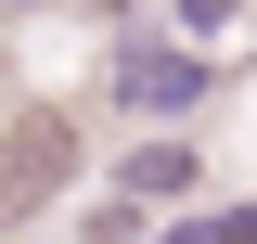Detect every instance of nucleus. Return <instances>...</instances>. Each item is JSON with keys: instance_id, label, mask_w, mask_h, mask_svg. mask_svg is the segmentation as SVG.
<instances>
[{"instance_id": "f257e3e1", "label": "nucleus", "mask_w": 257, "mask_h": 244, "mask_svg": "<svg viewBox=\"0 0 257 244\" xmlns=\"http://www.w3.org/2000/svg\"><path fill=\"white\" fill-rule=\"evenodd\" d=\"M103 103H116V116H193V103H206V52H193V39H128V52L103 64Z\"/></svg>"}, {"instance_id": "f03ea898", "label": "nucleus", "mask_w": 257, "mask_h": 244, "mask_svg": "<svg viewBox=\"0 0 257 244\" xmlns=\"http://www.w3.org/2000/svg\"><path fill=\"white\" fill-rule=\"evenodd\" d=\"M64 180H77V129H64V116H26L13 142H0V231H13V218H39Z\"/></svg>"}, {"instance_id": "7ed1b4c3", "label": "nucleus", "mask_w": 257, "mask_h": 244, "mask_svg": "<svg viewBox=\"0 0 257 244\" xmlns=\"http://www.w3.org/2000/svg\"><path fill=\"white\" fill-rule=\"evenodd\" d=\"M116 193H128V206H180V193H193V142H128L116 154Z\"/></svg>"}, {"instance_id": "20e7f679", "label": "nucleus", "mask_w": 257, "mask_h": 244, "mask_svg": "<svg viewBox=\"0 0 257 244\" xmlns=\"http://www.w3.org/2000/svg\"><path fill=\"white\" fill-rule=\"evenodd\" d=\"M231 13H244V0H180V39H193V52H206V39H219Z\"/></svg>"}, {"instance_id": "39448f33", "label": "nucleus", "mask_w": 257, "mask_h": 244, "mask_svg": "<svg viewBox=\"0 0 257 244\" xmlns=\"http://www.w3.org/2000/svg\"><path fill=\"white\" fill-rule=\"evenodd\" d=\"M155 244H219V218H167V231H155Z\"/></svg>"}, {"instance_id": "423d86ee", "label": "nucleus", "mask_w": 257, "mask_h": 244, "mask_svg": "<svg viewBox=\"0 0 257 244\" xmlns=\"http://www.w3.org/2000/svg\"><path fill=\"white\" fill-rule=\"evenodd\" d=\"M219 244H257V206H219Z\"/></svg>"}, {"instance_id": "0eeeda50", "label": "nucleus", "mask_w": 257, "mask_h": 244, "mask_svg": "<svg viewBox=\"0 0 257 244\" xmlns=\"http://www.w3.org/2000/svg\"><path fill=\"white\" fill-rule=\"evenodd\" d=\"M103 13H128V0H103Z\"/></svg>"}]
</instances>
